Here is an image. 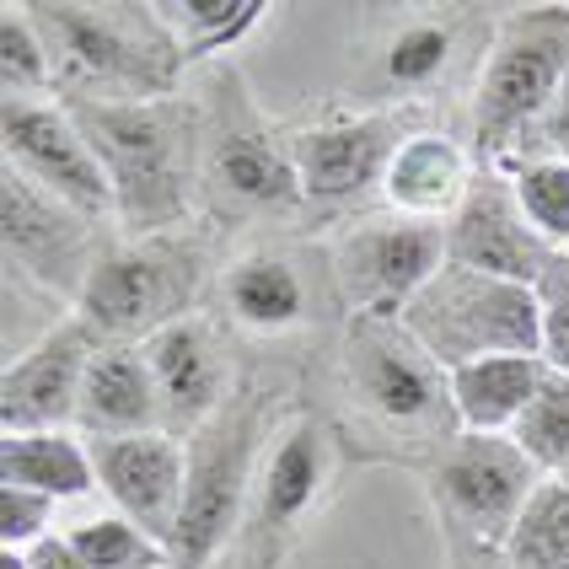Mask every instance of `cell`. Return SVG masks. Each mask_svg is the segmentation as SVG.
Listing matches in <instances>:
<instances>
[{"mask_svg":"<svg viewBox=\"0 0 569 569\" xmlns=\"http://www.w3.org/2000/svg\"><path fill=\"white\" fill-rule=\"evenodd\" d=\"M322 371V409L349 462L409 468L425 478L446 457V446L462 436L451 371L403 328V317H349Z\"/></svg>","mask_w":569,"mask_h":569,"instance_id":"6da1fadb","label":"cell"},{"mask_svg":"<svg viewBox=\"0 0 569 569\" xmlns=\"http://www.w3.org/2000/svg\"><path fill=\"white\" fill-rule=\"evenodd\" d=\"M204 312L248 355V366H274L312 387L349 322L333 280L328 237H253L231 242Z\"/></svg>","mask_w":569,"mask_h":569,"instance_id":"3957f363","label":"cell"},{"mask_svg":"<svg viewBox=\"0 0 569 569\" xmlns=\"http://www.w3.org/2000/svg\"><path fill=\"white\" fill-rule=\"evenodd\" d=\"M0 569H28V553H11V548H0Z\"/></svg>","mask_w":569,"mask_h":569,"instance_id":"d590c367","label":"cell"},{"mask_svg":"<svg viewBox=\"0 0 569 569\" xmlns=\"http://www.w3.org/2000/svg\"><path fill=\"white\" fill-rule=\"evenodd\" d=\"M54 64L60 102L124 108L189 92V60L178 54L157 0H22Z\"/></svg>","mask_w":569,"mask_h":569,"instance_id":"8992f818","label":"cell"},{"mask_svg":"<svg viewBox=\"0 0 569 569\" xmlns=\"http://www.w3.org/2000/svg\"><path fill=\"white\" fill-rule=\"evenodd\" d=\"M345 462V441H339L328 409L317 398H301L263 451L242 538L226 553L221 569H284L290 548L317 521V510L328 506Z\"/></svg>","mask_w":569,"mask_h":569,"instance_id":"8fae6325","label":"cell"},{"mask_svg":"<svg viewBox=\"0 0 569 569\" xmlns=\"http://www.w3.org/2000/svg\"><path fill=\"white\" fill-rule=\"evenodd\" d=\"M97 339L81 317H54L28 349L6 355L0 371V436H32V430H76L81 387L92 371Z\"/></svg>","mask_w":569,"mask_h":569,"instance_id":"d6986e66","label":"cell"},{"mask_svg":"<svg viewBox=\"0 0 569 569\" xmlns=\"http://www.w3.org/2000/svg\"><path fill=\"white\" fill-rule=\"evenodd\" d=\"M569 81V0L506 6L495 49L478 70L462 134L483 167H506L527 129L548 113V102Z\"/></svg>","mask_w":569,"mask_h":569,"instance_id":"30bf717a","label":"cell"},{"mask_svg":"<svg viewBox=\"0 0 569 569\" xmlns=\"http://www.w3.org/2000/svg\"><path fill=\"white\" fill-rule=\"evenodd\" d=\"M328 258L349 317H403V307L446 269V226L371 210L328 231Z\"/></svg>","mask_w":569,"mask_h":569,"instance_id":"9a60e30c","label":"cell"},{"mask_svg":"<svg viewBox=\"0 0 569 569\" xmlns=\"http://www.w3.org/2000/svg\"><path fill=\"white\" fill-rule=\"evenodd\" d=\"M307 398V381L248 366L242 392L226 403L210 425H199L189 441V483L178 532L167 542V569H221L226 553L242 538V521L253 506V483L263 468V451L284 425V413Z\"/></svg>","mask_w":569,"mask_h":569,"instance_id":"5b68a950","label":"cell"},{"mask_svg":"<svg viewBox=\"0 0 569 569\" xmlns=\"http://www.w3.org/2000/svg\"><path fill=\"white\" fill-rule=\"evenodd\" d=\"M0 237H6V290L28 284L38 301L70 317L81 307V290L92 280L102 248L113 242V226L70 210L64 199L32 189L28 178L0 167Z\"/></svg>","mask_w":569,"mask_h":569,"instance_id":"4fadbf2b","label":"cell"},{"mask_svg":"<svg viewBox=\"0 0 569 569\" xmlns=\"http://www.w3.org/2000/svg\"><path fill=\"white\" fill-rule=\"evenodd\" d=\"M140 349L151 360V377L161 392V430L178 441H189L199 425H210L248 381V355L210 312L161 328Z\"/></svg>","mask_w":569,"mask_h":569,"instance_id":"ac0fdd59","label":"cell"},{"mask_svg":"<svg viewBox=\"0 0 569 569\" xmlns=\"http://www.w3.org/2000/svg\"><path fill=\"white\" fill-rule=\"evenodd\" d=\"M60 532L87 569H167V548L146 527H134L129 516H119L113 506L70 510V521Z\"/></svg>","mask_w":569,"mask_h":569,"instance_id":"484cf974","label":"cell"},{"mask_svg":"<svg viewBox=\"0 0 569 569\" xmlns=\"http://www.w3.org/2000/svg\"><path fill=\"white\" fill-rule=\"evenodd\" d=\"M478 178V157L468 134L451 124H419L398 146L381 183V210L419 216V221H451Z\"/></svg>","mask_w":569,"mask_h":569,"instance_id":"44dd1931","label":"cell"},{"mask_svg":"<svg viewBox=\"0 0 569 569\" xmlns=\"http://www.w3.org/2000/svg\"><path fill=\"white\" fill-rule=\"evenodd\" d=\"M28 569H87V565L76 559V548L64 542V532H54V538H43L38 548H28Z\"/></svg>","mask_w":569,"mask_h":569,"instance_id":"e575fe53","label":"cell"},{"mask_svg":"<svg viewBox=\"0 0 569 569\" xmlns=\"http://www.w3.org/2000/svg\"><path fill=\"white\" fill-rule=\"evenodd\" d=\"M161 430V392L151 377V360L140 345H102L81 387L76 436L87 441H119Z\"/></svg>","mask_w":569,"mask_h":569,"instance_id":"7402d4cb","label":"cell"},{"mask_svg":"<svg viewBox=\"0 0 569 569\" xmlns=\"http://www.w3.org/2000/svg\"><path fill=\"white\" fill-rule=\"evenodd\" d=\"M157 11L193 76L204 64H221L231 49H242L274 6L269 0H157Z\"/></svg>","mask_w":569,"mask_h":569,"instance_id":"d4e9b609","label":"cell"},{"mask_svg":"<svg viewBox=\"0 0 569 569\" xmlns=\"http://www.w3.org/2000/svg\"><path fill=\"white\" fill-rule=\"evenodd\" d=\"M0 483L32 489L60 510L87 506L97 495L92 441L76 430H32V436H0Z\"/></svg>","mask_w":569,"mask_h":569,"instance_id":"603a6c76","label":"cell"},{"mask_svg":"<svg viewBox=\"0 0 569 569\" xmlns=\"http://www.w3.org/2000/svg\"><path fill=\"white\" fill-rule=\"evenodd\" d=\"M403 328L446 371L495 355H542V296L532 284L446 263L403 307Z\"/></svg>","mask_w":569,"mask_h":569,"instance_id":"7c38bea8","label":"cell"},{"mask_svg":"<svg viewBox=\"0 0 569 569\" xmlns=\"http://www.w3.org/2000/svg\"><path fill=\"white\" fill-rule=\"evenodd\" d=\"M506 6H366L355 11L345 70L333 102L345 108H398L451 124L468 119L478 70L495 49ZM457 129V124H451Z\"/></svg>","mask_w":569,"mask_h":569,"instance_id":"7a4b0ae2","label":"cell"},{"mask_svg":"<svg viewBox=\"0 0 569 569\" xmlns=\"http://www.w3.org/2000/svg\"><path fill=\"white\" fill-rule=\"evenodd\" d=\"M113 193L119 237H161L204 221L199 204V108L193 97L92 108L70 102Z\"/></svg>","mask_w":569,"mask_h":569,"instance_id":"52a82bcc","label":"cell"},{"mask_svg":"<svg viewBox=\"0 0 569 569\" xmlns=\"http://www.w3.org/2000/svg\"><path fill=\"white\" fill-rule=\"evenodd\" d=\"M446 263H462V269L495 274V280L532 284L538 296L569 274V258L553 253L532 231V221L521 216L506 167H483V161H478V178L462 199V210L446 221Z\"/></svg>","mask_w":569,"mask_h":569,"instance_id":"e0dca14e","label":"cell"},{"mask_svg":"<svg viewBox=\"0 0 569 569\" xmlns=\"http://www.w3.org/2000/svg\"><path fill=\"white\" fill-rule=\"evenodd\" d=\"M548 381V360L542 355H495V360H473L462 371H451V403L462 430L473 436H510L516 419L532 409V398Z\"/></svg>","mask_w":569,"mask_h":569,"instance_id":"cb8c5ba5","label":"cell"},{"mask_svg":"<svg viewBox=\"0 0 569 569\" xmlns=\"http://www.w3.org/2000/svg\"><path fill=\"white\" fill-rule=\"evenodd\" d=\"M199 108V204L204 221L231 242L307 231V199L284 146L280 119L263 113L253 81L231 60L193 70ZM312 237V231H307Z\"/></svg>","mask_w":569,"mask_h":569,"instance_id":"277c9868","label":"cell"},{"mask_svg":"<svg viewBox=\"0 0 569 569\" xmlns=\"http://www.w3.org/2000/svg\"><path fill=\"white\" fill-rule=\"evenodd\" d=\"M441 569H516V565L506 559V548L468 542V538H441Z\"/></svg>","mask_w":569,"mask_h":569,"instance_id":"836d02e7","label":"cell"},{"mask_svg":"<svg viewBox=\"0 0 569 569\" xmlns=\"http://www.w3.org/2000/svg\"><path fill=\"white\" fill-rule=\"evenodd\" d=\"M506 178H510V189H516L521 216L532 221V231H538L553 253L569 258V161L521 157L506 167Z\"/></svg>","mask_w":569,"mask_h":569,"instance_id":"83f0119b","label":"cell"},{"mask_svg":"<svg viewBox=\"0 0 569 569\" xmlns=\"http://www.w3.org/2000/svg\"><path fill=\"white\" fill-rule=\"evenodd\" d=\"M516 569H569V478H542L506 542Z\"/></svg>","mask_w":569,"mask_h":569,"instance_id":"4316f807","label":"cell"},{"mask_svg":"<svg viewBox=\"0 0 569 569\" xmlns=\"http://www.w3.org/2000/svg\"><path fill=\"white\" fill-rule=\"evenodd\" d=\"M521 157H559V161H569V81L559 87V97L548 102V113L527 129L521 151H516L510 161H521ZM510 161H506V167H510Z\"/></svg>","mask_w":569,"mask_h":569,"instance_id":"1f68e13d","label":"cell"},{"mask_svg":"<svg viewBox=\"0 0 569 569\" xmlns=\"http://www.w3.org/2000/svg\"><path fill=\"white\" fill-rule=\"evenodd\" d=\"M542 360L548 371L569 377V274L553 290H542Z\"/></svg>","mask_w":569,"mask_h":569,"instance_id":"d6a6232c","label":"cell"},{"mask_svg":"<svg viewBox=\"0 0 569 569\" xmlns=\"http://www.w3.org/2000/svg\"><path fill=\"white\" fill-rule=\"evenodd\" d=\"M419 483H425V500H430V516H436L441 538L506 548L527 500L538 495L542 473L510 436L462 430Z\"/></svg>","mask_w":569,"mask_h":569,"instance_id":"5bb4252c","label":"cell"},{"mask_svg":"<svg viewBox=\"0 0 569 569\" xmlns=\"http://www.w3.org/2000/svg\"><path fill=\"white\" fill-rule=\"evenodd\" d=\"M0 151L6 172L28 178L32 189L64 199L70 210L113 226V193L102 178L87 129L76 124L60 97H0Z\"/></svg>","mask_w":569,"mask_h":569,"instance_id":"2e32d148","label":"cell"},{"mask_svg":"<svg viewBox=\"0 0 569 569\" xmlns=\"http://www.w3.org/2000/svg\"><path fill=\"white\" fill-rule=\"evenodd\" d=\"M510 441L538 462L542 478H569V377L548 371L532 409L516 419Z\"/></svg>","mask_w":569,"mask_h":569,"instance_id":"f1b7e54d","label":"cell"},{"mask_svg":"<svg viewBox=\"0 0 569 569\" xmlns=\"http://www.w3.org/2000/svg\"><path fill=\"white\" fill-rule=\"evenodd\" d=\"M54 532H60V506H54V500H43V495H32V489L0 483V548L28 553V548H38L43 538H54Z\"/></svg>","mask_w":569,"mask_h":569,"instance_id":"4dcf8cb0","label":"cell"},{"mask_svg":"<svg viewBox=\"0 0 569 569\" xmlns=\"http://www.w3.org/2000/svg\"><path fill=\"white\" fill-rule=\"evenodd\" d=\"M92 462L97 495L167 548L172 532H178V510H183L189 446L178 436H167V430H146V436L92 441Z\"/></svg>","mask_w":569,"mask_h":569,"instance_id":"ffe728a7","label":"cell"},{"mask_svg":"<svg viewBox=\"0 0 569 569\" xmlns=\"http://www.w3.org/2000/svg\"><path fill=\"white\" fill-rule=\"evenodd\" d=\"M419 124H436V119L398 113V108H345V102L301 108L280 119L296 178H301V199H307V231L328 237L381 210L387 167Z\"/></svg>","mask_w":569,"mask_h":569,"instance_id":"9c48e42d","label":"cell"},{"mask_svg":"<svg viewBox=\"0 0 569 569\" xmlns=\"http://www.w3.org/2000/svg\"><path fill=\"white\" fill-rule=\"evenodd\" d=\"M226 253H231V237H221L210 221L161 231V237L113 231V242L102 248L92 280L81 290L76 317L102 345H146L161 328L204 312Z\"/></svg>","mask_w":569,"mask_h":569,"instance_id":"ba28073f","label":"cell"},{"mask_svg":"<svg viewBox=\"0 0 569 569\" xmlns=\"http://www.w3.org/2000/svg\"><path fill=\"white\" fill-rule=\"evenodd\" d=\"M0 97H54V64L22 0L0 6Z\"/></svg>","mask_w":569,"mask_h":569,"instance_id":"f546056e","label":"cell"}]
</instances>
